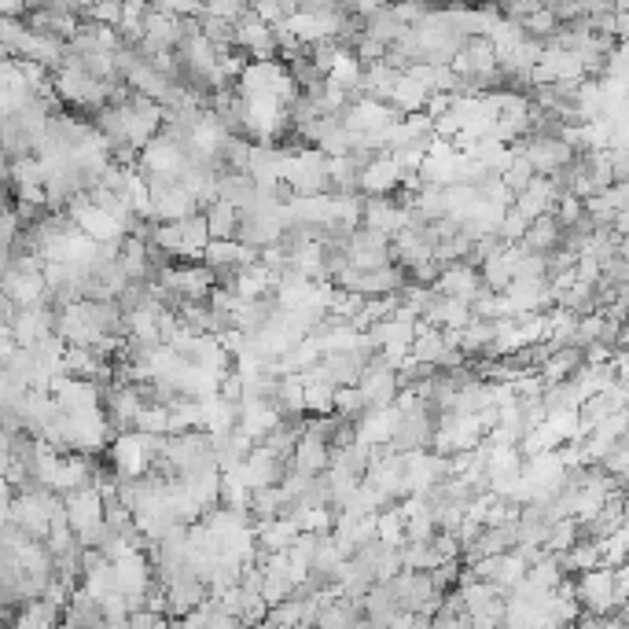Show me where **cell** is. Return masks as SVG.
I'll list each match as a JSON object with an SVG mask.
<instances>
[{"mask_svg": "<svg viewBox=\"0 0 629 629\" xmlns=\"http://www.w3.org/2000/svg\"><path fill=\"white\" fill-rule=\"evenodd\" d=\"M574 600L585 615H607L615 607V567L596 563L589 571L574 574Z\"/></svg>", "mask_w": 629, "mask_h": 629, "instance_id": "obj_1", "label": "cell"}, {"mask_svg": "<svg viewBox=\"0 0 629 629\" xmlns=\"http://www.w3.org/2000/svg\"><path fill=\"white\" fill-rule=\"evenodd\" d=\"M346 262L354 269H376V265L390 262V236L368 229V225H357L350 236H346Z\"/></svg>", "mask_w": 629, "mask_h": 629, "instance_id": "obj_2", "label": "cell"}, {"mask_svg": "<svg viewBox=\"0 0 629 629\" xmlns=\"http://www.w3.org/2000/svg\"><path fill=\"white\" fill-rule=\"evenodd\" d=\"M63 508H67V523L74 534H85L103 519V497L96 486H81V490L63 493Z\"/></svg>", "mask_w": 629, "mask_h": 629, "instance_id": "obj_3", "label": "cell"}, {"mask_svg": "<svg viewBox=\"0 0 629 629\" xmlns=\"http://www.w3.org/2000/svg\"><path fill=\"white\" fill-rule=\"evenodd\" d=\"M361 225L383 232V236H394L398 229H405V206H401L394 195H365V203H361Z\"/></svg>", "mask_w": 629, "mask_h": 629, "instance_id": "obj_4", "label": "cell"}, {"mask_svg": "<svg viewBox=\"0 0 629 629\" xmlns=\"http://www.w3.org/2000/svg\"><path fill=\"white\" fill-rule=\"evenodd\" d=\"M254 247H247V243H240L236 236L232 240H210L203 247V254H199V262H206L214 273H236L240 265L254 262Z\"/></svg>", "mask_w": 629, "mask_h": 629, "instance_id": "obj_5", "label": "cell"}, {"mask_svg": "<svg viewBox=\"0 0 629 629\" xmlns=\"http://www.w3.org/2000/svg\"><path fill=\"white\" fill-rule=\"evenodd\" d=\"M435 291H442V295H457L464 298V302H471V298L482 291V280H479V269L468 262H449L442 265V273L435 276Z\"/></svg>", "mask_w": 629, "mask_h": 629, "instance_id": "obj_6", "label": "cell"}, {"mask_svg": "<svg viewBox=\"0 0 629 629\" xmlns=\"http://www.w3.org/2000/svg\"><path fill=\"white\" fill-rule=\"evenodd\" d=\"M67 45L74 52H115L118 48V30L96 19H78L74 34L67 37Z\"/></svg>", "mask_w": 629, "mask_h": 629, "instance_id": "obj_7", "label": "cell"}, {"mask_svg": "<svg viewBox=\"0 0 629 629\" xmlns=\"http://www.w3.org/2000/svg\"><path fill=\"white\" fill-rule=\"evenodd\" d=\"M328 464H332V446L324 438L302 431V438L291 449V468L302 475H321V471H328Z\"/></svg>", "mask_w": 629, "mask_h": 629, "instance_id": "obj_8", "label": "cell"}, {"mask_svg": "<svg viewBox=\"0 0 629 629\" xmlns=\"http://www.w3.org/2000/svg\"><path fill=\"white\" fill-rule=\"evenodd\" d=\"M405 26H409V23H405V19L398 15L394 0H383V4H376V8H372V12H365V19H361V34L376 37V41H383V45H394Z\"/></svg>", "mask_w": 629, "mask_h": 629, "instance_id": "obj_9", "label": "cell"}, {"mask_svg": "<svg viewBox=\"0 0 629 629\" xmlns=\"http://www.w3.org/2000/svg\"><path fill=\"white\" fill-rule=\"evenodd\" d=\"M214 192H218L221 203L247 210L254 203V195H258V184H254V177L247 170H221L214 177Z\"/></svg>", "mask_w": 629, "mask_h": 629, "instance_id": "obj_10", "label": "cell"}, {"mask_svg": "<svg viewBox=\"0 0 629 629\" xmlns=\"http://www.w3.org/2000/svg\"><path fill=\"white\" fill-rule=\"evenodd\" d=\"M552 203H556V188H552L549 177L534 173L530 184L519 195H512V206L523 214V218H541V214H552Z\"/></svg>", "mask_w": 629, "mask_h": 629, "instance_id": "obj_11", "label": "cell"}, {"mask_svg": "<svg viewBox=\"0 0 629 629\" xmlns=\"http://www.w3.org/2000/svg\"><path fill=\"white\" fill-rule=\"evenodd\" d=\"M0 151H4L8 159L34 155V133L26 129L19 111H0Z\"/></svg>", "mask_w": 629, "mask_h": 629, "instance_id": "obj_12", "label": "cell"}, {"mask_svg": "<svg viewBox=\"0 0 629 629\" xmlns=\"http://www.w3.org/2000/svg\"><path fill=\"white\" fill-rule=\"evenodd\" d=\"M59 618H63V607L52 604L48 596H34V600H23V604L15 607L12 622L15 626H30V629H48V626H59Z\"/></svg>", "mask_w": 629, "mask_h": 629, "instance_id": "obj_13", "label": "cell"}, {"mask_svg": "<svg viewBox=\"0 0 629 629\" xmlns=\"http://www.w3.org/2000/svg\"><path fill=\"white\" fill-rule=\"evenodd\" d=\"M203 218H206L210 240H232V236H236V225H240V210L214 199V203L203 206Z\"/></svg>", "mask_w": 629, "mask_h": 629, "instance_id": "obj_14", "label": "cell"}, {"mask_svg": "<svg viewBox=\"0 0 629 629\" xmlns=\"http://www.w3.org/2000/svg\"><path fill=\"white\" fill-rule=\"evenodd\" d=\"M122 15H126V0H92L78 12V19H96V23L118 26Z\"/></svg>", "mask_w": 629, "mask_h": 629, "instance_id": "obj_15", "label": "cell"}, {"mask_svg": "<svg viewBox=\"0 0 629 629\" xmlns=\"http://www.w3.org/2000/svg\"><path fill=\"white\" fill-rule=\"evenodd\" d=\"M15 464V446H12V431L0 427V475Z\"/></svg>", "mask_w": 629, "mask_h": 629, "instance_id": "obj_16", "label": "cell"}, {"mask_svg": "<svg viewBox=\"0 0 629 629\" xmlns=\"http://www.w3.org/2000/svg\"><path fill=\"white\" fill-rule=\"evenodd\" d=\"M85 4H92V0H81V8H85Z\"/></svg>", "mask_w": 629, "mask_h": 629, "instance_id": "obj_17", "label": "cell"}, {"mask_svg": "<svg viewBox=\"0 0 629 629\" xmlns=\"http://www.w3.org/2000/svg\"><path fill=\"white\" fill-rule=\"evenodd\" d=\"M133 4H144V0H133Z\"/></svg>", "mask_w": 629, "mask_h": 629, "instance_id": "obj_18", "label": "cell"}]
</instances>
